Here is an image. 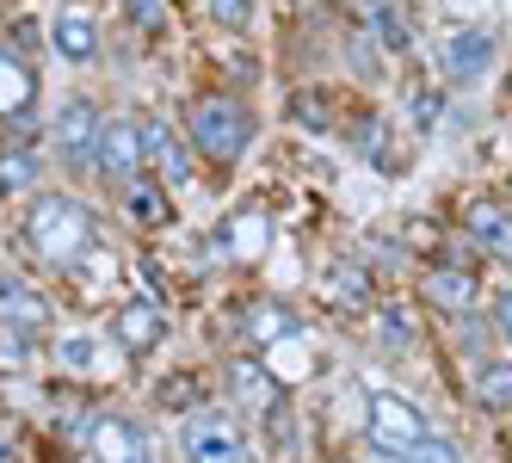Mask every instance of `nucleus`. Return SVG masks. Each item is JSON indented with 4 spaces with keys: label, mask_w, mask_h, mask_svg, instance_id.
<instances>
[{
    "label": "nucleus",
    "mask_w": 512,
    "mask_h": 463,
    "mask_svg": "<svg viewBox=\"0 0 512 463\" xmlns=\"http://www.w3.org/2000/svg\"><path fill=\"white\" fill-rule=\"evenodd\" d=\"M475 402L482 408H512V365H482L475 371Z\"/></svg>",
    "instance_id": "nucleus-19"
},
{
    "label": "nucleus",
    "mask_w": 512,
    "mask_h": 463,
    "mask_svg": "<svg viewBox=\"0 0 512 463\" xmlns=\"http://www.w3.org/2000/svg\"><path fill=\"white\" fill-rule=\"evenodd\" d=\"M463 340H469V346H482V340H488V328H482V322H475V315H469V309H463Z\"/></svg>",
    "instance_id": "nucleus-32"
},
{
    "label": "nucleus",
    "mask_w": 512,
    "mask_h": 463,
    "mask_svg": "<svg viewBox=\"0 0 512 463\" xmlns=\"http://www.w3.org/2000/svg\"><path fill=\"white\" fill-rule=\"evenodd\" d=\"M124 204H130L136 223H161V217H167V186H142V180H130V186H124Z\"/></svg>",
    "instance_id": "nucleus-20"
},
{
    "label": "nucleus",
    "mask_w": 512,
    "mask_h": 463,
    "mask_svg": "<svg viewBox=\"0 0 512 463\" xmlns=\"http://www.w3.org/2000/svg\"><path fill=\"white\" fill-rule=\"evenodd\" d=\"M142 161L161 173V186H186V173H192L186 149H179V136L161 118H142Z\"/></svg>",
    "instance_id": "nucleus-11"
},
{
    "label": "nucleus",
    "mask_w": 512,
    "mask_h": 463,
    "mask_svg": "<svg viewBox=\"0 0 512 463\" xmlns=\"http://www.w3.org/2000/svg\"><path fill=\"white\" fill-rule=\"evenodd\" d=\"M383 340H389L395 352L414 346V328H408V315H401V309H383Z\"/></svg>",
    "instance_id": "nucleus-25"
},
{
    "label": "nucleus",
    "mask_w": 512,
    "mask_h": 463,
    "mask_svg": "<svg viewBox=\"0 0 512 463\" xmlns=\"http://www.w3.org/2000/svg\"><path fill=\"white\" fill-rule=\"evenodd\" d=\"M124 7H130V19H136V25H149V31L167 19V0H124Z\"/></svg>",
    "instance_id": "nucleus-27"
},
{
    "label": "nucleus",
    "mask_w": 512,
    "mask_h": 463,
    "mask_svg": "<svg viewBox=\"0 0 512 463\" xmlns=\"http://www.w3.org/2000/svg\"><path fill=\"white\" fill-rule=\"evenodd\" d=\"M266 241H272V217H266V210H235V217L223 223V254H235V260H260Z\"/></svg>",
    "instance_id": "nucleus-14"
},
{
    "label": "nucleus",
    "mask_w": 512,
    "mask_h": 463,
    "mask_svg": "<svg viewBox=\"0 0 512 463\" xmlns=\"http://www.w3.org/2000/svg\"><path fill=\"white\" fill-rule=\"evenodd\" d=\"M99 112H93V99H68V112L56 118V149H62V161L68 167H87L93 155H99Z\"/></svg>",
    "instance_id": "nucleus-9"
},
{
    "label": "nucleus",
    "mask_w": 512,
    "mask_h": 463,
    "mask_svg": "<svg viewBox=\"0 0 512 463\" xmlns=\"http://www.w3.org/2000/svg\"><path fill=\"white\" fill-rule=\"evenodd\" d=\"M31 180H38V155H25V149L0 155V186H7V192H25Z\"/></svg>",
    "instance_id": "nucleus-22"
},
{
    "label": "nucleus",
    "mask_w": 512,
    "mask_h": 463,
    "mask_svg": "<svg viewBox=\"0 0 512 463\" xmlns=\"http://www.w3.org/2000/svg\"><path fill=\"white\" fill-rule=\"evenodd\" d=\"M192 396H198V377H173V383H161V402H167V408H186Z\"/></svg>",
    "instance_id": "nucleus-26"
},
{
    "label": "nucleus",
    "mask_w": 512,
    "mask_h": 463,
    "mask_svg": "<svg viewBox=\"0 0 512 463\" xmlns=\"http://www.w3.org/2000/svg\"><path fill=\"white\" fill-rule=\"evenodd\" d=\"M364 25H371L389 50H408L414 44V31H408V19H401L395 0H364Z\"/></svg>",
    "instance_id": "nucleus-18"
},
{
    "label": "nucleus",
    "mask_w": 512,
    "mask_h": 463,
    "mask_svg": "<svg viewBox=\"0 0 512 463\" xmlns=\"http://www.w3.org/2000/svg\"><path fill=\"white\" fill-rule=\"evenodd\" d=\"M87 352H93L87 340H68V346H62V359H68V365H87Z\"/></svg>",
    "instance_id": "nucleus-33"
},
{
    "label": "nucleus",
    "mask_w": 512,
    "mask_h": 463,
    "mask_svg": "<svg viewBox=\"0 0 512 463\" xmlns=\"http://www.w3.org/2000/svg\"><path fill=\"white\" fill-rule=\"evenodd\" d=\"M229 389H235V402L260 408V414H278V402H284V389L266 377L260 359H235V365H229Z\"/></svg>",
    "instance_id": "nucleus-13"
},
{
    "label": "nucleus",
    "mask_w": 512,
    "mask_h": 463,
    "mask_svg": "<svg viewBox=\"0 0 512 463\" xmlns=\"http://www.w3.org/2000/svg\"><path fill=\"white\" fill-rule=\"evenodd\" d=\"M44 322H50L44 297L31 291L19 272H0V328H13V334H44Z\"/></svg>",
    "instance_id": "nucleus-10"
},
{
    "label": "nucleus",
    "mask_w": 512,
    "mask_h": 463,
    "mask_svg": "<svg viewBox=\"0 0 512 463\" xmlns=\"http://www.w3.org/2000/svg\"><path fill=\"white\" fill-rule=\"evenodd\" d=\"M241 463H253V457H241Z\"/></svg>",
    "instance_id": "nucleus-35"
},
{
    "label": "nucleus",
    "mask_w": 512,
    "mask_h": 463,
    "mask_svg": "<svg viewBox=\"0 0 512 463\" xmlns=\"http://www.w3.org/2000/svg\"><path fill=\"white\" fill-rule=\"evenodd\" d=\"M494 328L512 340V291H500V297H494Z\"/></svg>",
    "instance_id": "nucleus-29"
},
{
    "label": "nucleus",
    "mask_w": 512,
    "mask_h": 463,
    "mask_svg": "<svg viewBox=\"0 0 512 463\" xmlns=\"http://www.w3.org/2000/svg\"><path fill=\"white\" fill-rule=\"evenodd\" d=\"M334 297H340L346 309H352V303H364V297H371V278H364L358 266H340V272H334Z\"/></svg>",
    "instance_id": "nucleus-24"
},
{
    "label": "nucleus",
    "mask_w": 512,
    "mask_h": 463,
    "mask_svg": "<svg viewBox=\"0 0 512 463\" xmlns=\"http://www.w3.org/2000/svg\"><path fill=\"white\" fill-rule=\"evenodd\" d=\"M0 463H19V457H13V451H7V445H0Z\"/></svg>",
    "instance_id": "nucleus-34"
},
{
    "label": "nucleus",
    "mask_w": 512,
    "mask_h": 463,
    "mask_svg": "<svg viewBox=\"0 0 512 463\" xmlns=\"http://www.w3.org/2000/svg\"><path fill=\"white\" fill-rule=\"evenodd\" d=\"M297 118H303V124H327V112H321V99H297Z\"/></svg>",
    "instance_id": "nucleus-31"
},
{
    "label": "nucleus",
    "mask_w": 512,
    "mask_h": 463,
    "mask_svg": "<svg viewBox=\"0 0 512 463\" xmlns=\"http://www.w3.org/2000/svg\"><path fill=\"white\" fill-rule=\"evenodd\" d=\"M179 451H186V463H241V457H253L247 445H241V433H235V420L229 414H192L186 420V433H179Z\"/></svg>",
    "instance_id": "nucleus-4"
},
{
    "label": "nucleus",
    "mask_w": 512,
    "mask_h": 463,
    "mask_svg": "<svg viewBox=\"0 0 512 463\" xmlns=\"http://www.w3.org/2000/svg\"><path fill=\"white\" fill-rule=\"evenodd\" d=\"M395 463H463V451H457L451 439H438V433H426L420 445H408V451H401Z\"/></svg>",
    "instance_id": "nucleus-23"
},
{
    "label": "nucleus",
    "mask_w": 512,
    "mask_h": 463,
    "mask_svg": "<svg viewBox=\"0 0 512 463\" xmlns=\"http://www.w3.org/2000/svg\"><path fill=\"white\" fill-rule=\"evenodd\" d=\"M216 19H223V25H247V0H216Z\"/></svg>",
    "instance_id": "nucleus-30"
},
{
    "label": "nucleus",
    "mask_w": 512,
    "mask_h": 463,
    "mask_svg": "<svg viewBox=\"0 0 512 463\" xmlns=\"http://www.w3.org/2000/svg\"><path fill=\"white\" fill-rule=\"evenodd\" d=\"M420 297L457 315V309H469V303H475V278H469V272H463L457 260H451V266H432V272L420 278Z\"/></svg>",
    "instance_id": "nucleus-15"
},
{
    "label": "nucleus",
    "mask_w": 512,
    "mask_h": 463,
    "mask_svg": "<svg viewBox=\"0 0 512 463\" xmlns=\"http://www.w3.org/2000/svg\"><path fill=\"white\" fill-rule=\"evenodd\" d=\"M192 142H198V155L210 161H235L247 142H253V112L241 99H198L192 105V118H186Z\"/></svg>",
    "instance_id": "nucleus-2"
},
{
    "label": "nucleus",
    "mask_w": 512,
    "mask_h": 463,
    "mask_svg": "<svg viewBox=\"0 0 512 463\" xmlns=\"http://www.w3.org/2000/svg\"><path fill=\"white\" fill-rule=\"evenodd\" d=\"M414 118H420V124H432V118H438V93H432V87H420V93H414Z\"/></svg>",
    "instance_id": "nucleus-28"
},
{
    "label": "nucleus",
    "mask_w": 512,
    "mask_h": 463,
    "mask_svg": "<svg viewBox=\"0 0 512 463\" xmlns=\"http://www.w3.org/2000/svg\"><path fill=\"white\" fill-rule=\"evenodd\" d=\"M25 247H31L38 260H50V266H75L87 247H93V217H87V204L68 198V192L31 198V210H25Z\"/></svg>",
    "instance_id": "nucleus-1"
},
{
    "label": "nucleus",
    "mask_w": 512,
    "mask_h": 463,
    "mask_svg": "<svg viewBox=\"0 0 512 463\" xmlns=\"http://www.w3.org/2000/svg\"><path fill=\"white\" fill-rule=\"evenodd\" d=\"M93 167L105 173V180L130 186L136 167H142V118H112V124H105V130H99V155H93Z\"/></svg>",
    "instance_id": "nucleus-6"
},
{
    "label": "nucleus",
    "mask_w": 512,
    "mask_h": 463,
    "mask_svg": "<svg viewBox=\"0 0 512 463\" xmlns=\"http://www.w3.org/2000/svg\"><path fill=\"white\" fill-rule=\"evenodd\" d=\"M445 81H457V87H469V81H482L488 68H494V31H482V25H469V31H451L445 38Z\"/></svg>",
    "instance_id": "nucleus-7"
},
{
    "label": "nucleus",
    "mask_w": 512,
    "mask_h": 463,
    "mask_svg": "<svg viewBox=\"0 0 512 463\" xmlns=\"http://www.w3.org/2000/svg\"><path fill=\"white\" fill-rule=\"evenodd\" d=\"M112 334H118V346H124V352H155V346L167 340V303H155V297L118 303Z\"/></svg>",
    "instance_id": "nucleus-8"
},
{
    "label": "nucleus",
    "mask_w": 512,
    "mask_h": 463,
    "mask_svg": "<svg viewBox=\"0 0 512 463\" xmlns=\"http://www.w3.org/2000/svg\"><path fill=\"white\" fill-rule=\"evenodd\" d=\"M0 118H31V75L13 56H0Z\"/></svg>",
    "instance_id": "nucleus-17"
},
{
    "label": "nucleus",
    "mask_w": 512,
    "mask_h": 463,
    "mask_svg": "<svg viewBox=\"0 0 512 463\" xmlns=\"http://www.w3.org/2000/svg\"><path fill=\"white\" fill-rule=\"evenodd\" d=\"M87 451H93V463H149V433L130 414H93Z\"/></svg>",
    "instance_id": "nucleus-5"
},
{
    "label": "nucleus",
    "mask_w": 512,
    "mask_h": 463,
    "mask_svg": "<svg viewBox=\"0 0 512 463\" xmlns=\"http://www.w3.org/2000/svg\"><path fill=\"white\" fill-rule=\"evenodd\" d=\"M50 44H56V56H68V62H93V56H99V31H93L87 13H56Z\"/></svg>",
    "instance_id": "nucleus-16"
},
{
    "label": "nucleus",
    "mask_w": 512,
    "mask_h": 463,
    "mask_svg": "<svg viewBox=\"0 0 512 463\" xmlns=\"http://www.w3.org/2000/svg\"><path fill=\"white\" fill-rule=\"evenodd\" d=\"M364 439H371V451H383V457H401L408 445H420L426 439V420H420V408L414 402H401V396H371V420H364Z\"/></svg>",
    "instance_id": "nucleus-3"
},
{
    "label": "nucleus",
    "mask_w": 512,
    "mask_h": 463,
    "mask_svg": "<svg viewBox=\"0 0 512 463\" xmlns=\"http://www.w3.org/2000/svg\"><path fill=\"white\" fill-rule=\"evenodd\" d=\"M247 334H253V340H284V334H297V315L278 309V303H266V309L247 315Z\"/></svg>",
    "instance_id": "nucleus-21"
},
{
    "label": "nucleus",
    "mask_w": 512,
    "mask_h": 463,
    "mask_svg": "<svg viewBox=\"0 0 512 463\" xmlns=\"http://www.w3.org/2000/svg\"><path fill=\"white\" fill-rule=\"evenodd\" d=\"M463 223H469V241H482L494 260H512V210H506V204H494V198H475Z\"/></svg>",
    "instance_id": "nucleus-12"
}]
</instances>
